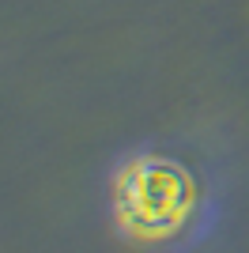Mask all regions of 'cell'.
<instances>
[{"label":"cell","instance_id":"obj_1","mask_svg":"<svg viewBox=\"0 0 249 253\" xmlns=\"http://www.w3.org/2000/svg\"><path fill=\"white\" fill-rule=\"evenodd\" d=\"M200 201L193 170L174 155H140L114 178V219L136 242H170L189 227Z\"/></svg>","mask_w":249,"mask_h":253}]
</instances>
